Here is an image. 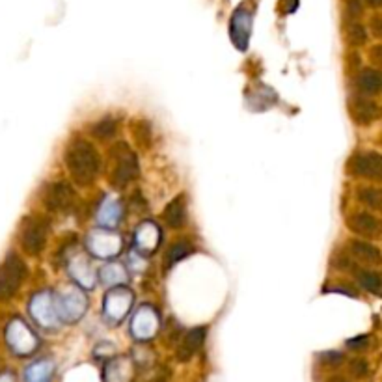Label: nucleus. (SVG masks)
<instances>
[{"label": "nucleus", "mask_w": 382, "mask_h": 382, "mask_svg": "<svg viewBox=\"0 0 382 382\" xmlns=\"http://www.w3.org/2000/svg\"><path fill=\"white\" fill-rule=\"evenodd\" d=\"M66 164L79 185H90L99 172V155L90 142L75 140L66 151Z\"/></svg>", "instance_id": "nucleus-1"}, {"label": "nucleus", "mask_w": 382, "mask_h": 382, "mask_svg": "<svg viewBox=\"0 0 382 382\" xmlns=\"http://www.w3.org/2000/svg\"><path fill=\"white\" fill-rule=\"evenodd\" d=\"M26 266L19 256L10 254L0 265V300L11 298L25 280Z\"/></svg>", "instance_id": "nucleus-2"}, {"label": "nucleus", "mask_w": 382, "mask_h": 382, "mask_svg": "<svg viewBox=\"0 0 382 382\" xmlns=\"http://www.w3.org/2000/svg\"><path fill=\"white\" fill-rule=\"evenodd\" d=\"M47 239V224L41 218H28V220L23 224V230H21V245L25 248V252L35 256L40 254L45 247Z\"/></svg>", "instance_id": "nucleus-3"}, {"label": "nucleus", "mask_w": 382, "mask_h": 382, "mask_svg": "<svg viewBox=\"0 0 382 382\" xmlns=\"http://www.w3.org/2000/svg\"><path fill=\"white\" fill-rule=\"evenodd\" d=\"M43 201H45L47 209L56 211V213H62L73 207L75 194H73V189H71L67 183L58 181V183H52L50 186H47Z\"/></svg>", "instance_id": "nucleus-4"}, {"label": "nucleus", "mask_w": 382, "mask_h": 382, "mask_svg": "<svg viewBox=\"0 0 382 382\" xmlns=\"http://www.w3.org/2000/svg\"><path fill=\"white\" fill-rule=\"evenodd\" d=\"M349 170L358 177L382 179V155H378V153H360V155L352 157Z\"/></svg>", "instance_id": "nucleus-5"}, {"label": "nucleus", "mask_w": 382, "mask_h": 382, "mask_svg": "<svg viewBox=\"0 0 382 382\" xmlns=\"http://www.w3.org/2000/svg\"><path fill=\"white\" fill-rule=\"evenodd\" d=\"M349 227H351L354 233H358V235L366 237H377L378 233L382 232L381 222L373 215H369V213H356V215H352L351 220H349Z\"/></svg>", "instance_id": "nucleus-6"}, {"label": "nucleus", "mask_w": 382, "mask_h": 382, "mask_svg": "<svg viewBox=\"0 0 382 382\" xmlns=\"http://www.w3.org/2000/svg\"><path fill=\"white\" fill-rule=\"evenodd\" d=\"M351 112L354 121L362 123V125H367V123H371V121H375L378 116H381V108H378L373 101L362 99V97L352 99Z\"/></svg>", "instance_id": "nucleus-7"}, {"label": "nucleus", "mask_w": 382, "mask_h": 382, "mask_svg": "<svg viewBox=\"0 0 382 382\" xmlns=\"http://www.w3.org/2000/svg\"><path fill=\"white\" fill-rule=\"evenodd\" d=\"M136 174V161L135 155L131 151H125V155L121 157L118 161V167L114 170V177H112V183L116 186H123L129 179H133Z\"/></svg>", "instance_id": "nucleus-8"}, {"label": "nucleus", "mask_w": 382, "mask_h": 382, "mask_svg": "<svg viewBox=\"0 0 382 382\" xmlns=\"http://www.w3.org/2000/svg\"><path fill=\"white\" fill-rule=\"evenodd\" d=\"M203 339H206V328H194L192 332L186 334V337L183 339L181 347H179V352H177V356L179 360H189L192 354H196L198 349L203 345Z\"/></svg>", "instance_id": "nucleus-9"}, {"label": "nucleus", "mask_w": 382, "mask_h": 382, "mask_svg": "<svg viewBox=\"0 0 382 382\" xmlns=\"http://www.w3.org/2000/svg\"><path fill=\"white\" fill-rule=\"evenodd\" d=\"M351 252H352V256H356L360 262L371 263V265H378V263L382 262L381 252L373 247V245H369V242L352 241L351 242Z\"/></svg>", "instance_id": "nucleus-10"}, {"label": "nucleus", "mask_w": 382, "mask_h": 382, "mask_svg": "<svg viewBox=\"0 0 382 382\" xmlns=\"http://www.w3.org/2000/svg\"><path fill=\"white\" fill-rule=\"evenodd\" d=\"M358 88L364 94H378L382 91V73L375 69H364L358 77Z\"/></svg>", "instance_id": "nucleus-11"}, {"label": "nucleus", "mask_w": 382, "mask_h": 382, "mask_svg": "<svg viewBox=\"0 0 382 382\" xmlns=\"http://www.w3.org/2000/svg\"><path fill=\"white\" fill-rule=\"evenodd\" d=\"M186 213H185V203H183V198H176L172 201L170 206L167 207L164 211V220H167L168 226L172 227H181L185 224Z\"/></svg>", "instance_id": "nucleus-12"}, {"label": "nucleus", "mask_w": 382, "mask_h": 382, "mask_svg": "<svg viewBox=\"0 0 382 382\" xmlns=\"http://www.w3.org/2000/svg\"><path fill=\"white\" fill-rule=\"evenodd\" d=\"M356 278L360 286H362L364 289H367V291L375 293V295H381L382 293V278L378 276L377 272L360 271L356 274Z\"/></svg>", "instance_id": "nucleus-13"}, {"label": "nucleus", "mask_w": 382, "mask_h": 382, "mask_svg": "<svg viewBox=\"0 0 382 382\" xmlns=\"http://www.w3.org/2000/svg\"><path fill=\"white\" fill-rule=\"evenodd\" d=\"M358 200L362 201L364 206H367V207H373V209H382V191L381 189H371V186L360 189V191H358Z\"/></svg>", "instance_id": "nucleus-14"}, {"label": "nucleus", "mask_w": 382, "mask_h": 382, "mask_svg": "<svg viewBox=\"0 0 382 382\" xmlns=\"http://www.w3.org/2000/svg\"><path fill=\"white\" fill-rule=\"evenodd\" d=\"M118 129V123L114 120H111V118H106V120H101L97 125H94V129H91V133L97 136V138H103V140H106V138H111V136H114V133H116Z\"/></svg>", "instance_id": "nucleus-15"}, {"label": "nucleus", "mask_w": 382, "mask_h": 382, "mask_svg": "<svg viewBox=\"0 0 382 382\" xmlns=\"http://www.w3.org/2000/svg\"><path fill=\"white\" fill-rule=\"evenodd\" d=\"M191 252H192V247L189 245V242H177V245H174V247L168 250V265L179 262L181 257L189 256Z\"/></svg>", "instance_id": "nucleus-16"}, {"label": "nucleus", "mask_w": 382, "mask_h": 382, "mask_svg": "<svg viewBox=\"0 0 382 382\" xmlns=\"http://www.w3.org/2000/svg\"><path fill=\"white\" fill-rule=\"evenodd\" d=\"M349 41L351 43H364L366 41V30H364V26L362 25H351L349 26Z\"/></svg>", "instance_id": "nucleus-17"}, {"label": "nucleus", "mask_w": 382, "mask_h": 382, "mask_svg": "<svg viewBox=\"0 0 382 382\" xmlns=\"http://www.w3.org/2000/svg\"><path fill=\"white\" fill-rule=\"evenodd\" d=\"M366 371H367L366 362H362V360H354V362H352V373H356L358 377L366 375Z\"/></svg>", "instance_id": "nucleus-18"}, {"label": "nucleus", "mask_w": 382, "mask_h": 382, "mask_svg": "<svg viewBox=\"0 0 382 382\" xmlns=\"http://www.w3.org/2000/svg\"><path fill=\"white\" fill-rule=\"evenodd\" d=\"M322 358H325L328 364H339L343 360L342 354H337V352H327Z\"/></svg>", "instance_id": "nucleus-19"}, {"label": "nucleus", "mask_w": 382, "mask_h": 382, "mask_svg": "<svg viewBox=\"0 0 382 382\" xmlns=\"http://www.w3.org/2000/svg\"><path fill=\"white\" fill-rule=\"evenodd\" d=\"M367 343V337L362 336V337H354L352 342H349V347L351 349H360L362 345H366Z\"/></svg>", "instance_id": "nucleus-20"}, {"label": "nucleus", "mask_w": 382, "mask_h": 382, "mask_svg": "<svg viewBox=\"0 0 382 382\" xmlns=\"http://www.w3.org/2000/svg\"><path fill=\"white\" fill-rule=\"evenodd\" d=\"M371 25H373V32H375L378 38H382V17H375Z\"/></svg>", "instance_id": "nucleus-21"}, {"label": "nucleus", "mask_w": 382, "mask_h": 382, "mask_svg": "<svg viewBox=\"0 0 382 382\" xmlns=\"http://www.w3.org/2000/svg\"><path fill=\"white\" fill-rule=\"evenodd\" d=\"M360 10H362V8H360V2H358V0H351V2H349V13H351V16H358Z\"/></svg>", "instance_id": "nucleus-22"}, {"label": "nucleus", "mask_w": 382, "mask_h": 382, "mask_svg": "<svg viewBox=\"0 0 382 382\" xmlns=\"http://www.w3.org/2000/svg\"><path fill=\"white\" fill-rule=\"evenodd\" d=\"M369 6H375V8H378V6H382V0H366Z\"/></svg>", "instance_id": "nucleus-23"}]
</instances>
